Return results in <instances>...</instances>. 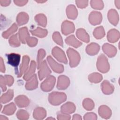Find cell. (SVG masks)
I'll list each match as a JSON object with an SVG mask.
<instances>
[{"mask_svg": "<svg viewBox=\"0 0 120 120\" xmlns=\"http://www.w3.org/2000/svg\"><path fill=\"white\" fill-rule=\"evenodd\" d=\"M67 99V96L65 93L54 91L48 95V101L53 105H58Z\"/></svg>", "mask_w": 120, "mask_h": 120, "instance_id": "cell-1", "label": "cell"}, {"mask_svg": "<svg viewBox=\"0 0 120 120\" xmlns=\"http://www.w3.org/2000/svg\"><path fill=\"white\" fill-rule=\"evenodd\" d=\"M67 53L69 60V65L71 68L76 67L80 61V56L79 53L73 48H69Z\"/></svg>", "mask_w": 120, "mask_h": 120, "instance_id": "cell-2", "label": "cell"}, {"mask_svg": "<svg viewBox=\"0 0 120 120\" xmlns=\"http://www.w3.org/2000/svg\"><path fill=\"white\" fill-rule=\"evenodd\" d=\"M97 67L99 71L103 73H107L110 68L109 63L107 58L104 54L99 55L97 61Z\"/></svg>", "mask_w": 120, "mask_h": 120, "instance_id": "cell-3", "label": "cell"}, {"mask_svg": "<svg viewBox=\"0 0 120 120\" xmlns=\"http://www.w3.org/2000/svg\"><path fill=\"white\" fill-rule=\"evenodd\" d=\"M56 78L53 75H49L41 84V90L45 92L51 91L54 87Z\"/></svg>", "mask_w": 120, "mask_h": 120, "instance_id": "cell-4", "label": "cell"}, {"mask_svg": "<svg viewBox=\"0 0 120 120\" xmlns=\"http://www.w3.org/2000/svg\"><path fill=\"white\" fill-rule=\"evenodd\" d=\"M52 55L60 62L67 64L68 60L64 52L58 46L54 47L52 51Z\"/></svg>", "mask_w": 120, "mask_h": 120, "instance_id": "cell-5", "label": "cell"}, {"mask_svg": "<svg viewBox=\"0 0 120 120\" xmlns=\"http://www.w3.org/2000/svg\"><path fill=\"white\" fill-rule=\"evenodd\" d=\"M38 72V77L40 80H43L45 77L48 76L51 73V71L49 68L46 61L45 60L42 62Z\"/></svg>", "mask_w": 120, "mask_h": 120, "instance_id": "cell-6", "label": "cell"}, {"mask_svg": "<svg viewBox=\"0 0 120 120\" xmlns=\"http://www.w3.org/2000/svg\"><path fill=\"white\" fill-rule=\"evenodd\" d=\"M47 60L52 70L57 73H61L64 71V66L57 63L51 56L47 57Z\"/></svg>", "mask_w": 120, "mask_h": 120, "instance_id": "cell-7", "label": "cell"}, {"mask_svg": "<svg viewBox=\"0 0 120 120\" xmlns=\"http://www.w3.org/2000/svg\"><path fill=\"white\" fill-rule=\"evenodd\" d=\"M75 30V25L72 22L66 20L62 22L61 25V31L64 35H67L73 33Z\"/></svg>", "mask_w": 120, "mask_h": 120, "instance_id": "cell-8", "label": "cell"}, {"mask_svg": "<svg viewBox=\"0 0 120 120\" xmlns=\"http://www.w3.org/2000/svg\"><path fill=\"white\" fill-rule=\"evenodd\" d=\"M70 84V80L69 78L64 75H61L58 77L57 88L60 90L66 89Z\"/></svg>", "mask_w": 120, "mask_h": 120, "instance_id": "cell-9", "label": "cell"}, {"mask_svg": "<svg viewBox=\"0 0 120 120\" xmlns=\"http://www.w3.org/2000/svg\"><path fill=\"white\" fill-rule=\"evenodd\" d=\"M89 20L90 22L93 25L100 24L102 20V14L98 11H92L89 15Z\"/></svg>", "mask_w": 120, "mask_h": 120, "instance_id": "cell-10", "label": "cell"}, {"mask_svg": "<svg viewBox=\"0 0 120 120\" xmlns=\"http://www.w3.org/2000/svg\"><path fill=\"white\" fill-rule=\"evenodd\" d=\"M7 56L8 63L15 68L17 67L20 61V55L15 53H11L8 54Z\"/></svg>", "mask_w": 120, "mask_h": 120, "instance_id": "cell-11", "label": "cell"}, {"mask_svg": "<svg viewBox=\"0 0 120 120\" xmlns=\"http://www.w3.org/2000/svg\"><path fill=\"white\" fill-rule=\"evenodd\" d=\"M30 58L28 55H24L22 59V62L20 67L19 72L17 74V77H20L25 73L28 68L29 63L30 62Z\"/></svg>", "mask_w": 120, "mask_h": 120, "instance_id": "cell-12", "label": "cell"}, {"mask_svg": "<svg viewBox=\"0 0 120 120\" xmlns=\"http://www.w3.org/2000/svg\"><path fill=\"white\" fill-rule=\"evenodd\" d=\"M103 52L109 57H113L117 53V49L115 46L108 43L104 44L102 46Z\"/></svg>", "mask_w": 120, "mask_h": 120, "instance_id": "cell-13", "label": "cell"}, {"mask_svg": "<svg viewBox=\"0 0 120 120\" xmlns=\"http://www.w3.org/2000/svg\"><path fill=\"white\" fill-rule=\"evenodd\" d=\"M15 102L16 105L20 108L27 107L30 104L29 98L24 95H19L17 96L15 98Z\"/></svg>", "mask_w": 120, "mask_h": 120, "instance_id": "cell-14", "label": "cell"}, {"mask_svg": "<svg viewBox=\"0 0 120 120\" xmlns=\"http://www.w3.org/2000/svg\"><path fill=\"white\" fill-rule=\"evenodd\" d=\"M36 68V63L35 61L32 60L31 61L30 66L29 68L27 70V71L25 72L23 79L25 81H28L34 75V73L35 72Z\"/></svg>", "mask_w": 120, "mask_h": 120, "instance_id": "cell-15", "label": "cell"}, {"mask_svg": "<svg viewBox=\"0 0 120 120\" xmlns=\"http://www.w3.org/2000/svg\"><path fill=\"white\" fill-rule=\"evenodd\" d=\"M98 113L101 117L103 119H108L112 115V111L107 106L103 105L99 107Z\"/></svg>", "mask_w": 120, "mask_h": 120, "instance_id": "cell-16", "label": "cell"}, {"mask_svg": "<svg viewBox=\"0 0 120 120\" xmlns=\"http://www.w3.org/2000/svg\"><path fill=\"white\" fill-rule=\"evenodd\" d=\"M38 87V81L37 76L34 74L33 76L25 84V88L27 90H31L36 89Z\"/></svg>", "mask_w": 120, "mask_h": 120, "instance_id": "cell-17", "label": "cell"}, {"mask_svg": "<svg viewBox=\"0 0 120 120\" xmlns=\"http://www.w3.org/2000/svg\"><path fill=\"white\" fill-rule=\"evenodd\" d=\"M99 50L100 46L99 45L95 43H91L86 47V52L90 55H95L97 54Z\"/></svg>", "mask_w": 120, "mask_h": 120, "instance_id": "cell-18", "label": "cell"}, {"mask_svg": "<svg viewBox=\"0 0 120 120\" xmlns=\"http://www.w3.org/2000/svg\"><path fill=\"white\" fill-rule=\"evenodd\" d=\"M102 92L106 95L112 94L114 91L113 86L107 80H105L101 84Z\"/></svg>", "mask_w": 120, "mask_h": 120, "instance_id": "cell-19", "label": "cell"}, {"mask_svg": "<svg viewBox=\"0 0 120 120\" xmlns=\"http://www.w3.org/2000/svg\"><path fill=\"white\" fill-rule=\"evenodd\" d=\"M46 115V110L42 107H37L33 111V116L35 119L40 120L44 119Z\"/></svg>", "mask_w": 120, "mask_h": 120, "instance_id": "cell-20", "label": "cell"}, {"mask_svg": "<svg viewBox=\"0 0 120 120\" xmlns=\"http://www.w3.org/2000/svg\"><path fill=\"white\" fill-rule=\"evenodd\" d=\"M108 18L111 23L116 26L119 22V15L117 11L114 9H110L108 12Z\"/></svg>", "mask_w": 120, "mask_h": 120, "instance_id": "cell-21", "label": "cell"}, {"mask_svg": "<svg viewBox=\"0 0 120 120\" xmlns=\"http://www.w3.org/2000/svg\"><path fill=\"white\" fill-rule=\"evenodd\" d=\"M75 111V105L70 102H67L61 106V112L67 114L73 113Z\"/></svg>", "mask_w": 120, "mask_h": 120, "instance_id": "cell-22", "label": "cell"}, {"mask_svg": "<svg viewBox=\"0 0 120 120\" xmlns=\"http://www.w3.org/2000/svg\"><path fill=\"white\" fill-rule=\"evenodd\" d=\"M107 38L109 42L114 43L119 40L120 32L116 29H111L108 32Z\"/></svg>", "mask_w": 120, "mask_h": 120, "instance_id": "cell-23", "label": "cell"}, {"mask_svg": "<svg viewBox=\"0 0 120 120\" xmlns=\"http://www.w3.org/2000/svg\"><path fill=\"white\" fill-rule=\"evenodd\" d=\"M18 36L20 41L23 44H25L28 38L30 37V35L28 29L26 27L20 28L18 32Z\"/></svg>", "mask_w": 120, "mask_h": 120, "instance_id": "cell-24", "label": "cell"}, {"mask_svg": "<svg viewBox=\"0 0 120 120\" xmlns=\"http://www.w3.org/2000/svg\"><path fill=\"white\" fill-rule=\"evenodd\" d=\"M66 14L69 19L74 20L77 16L78 12L74 5H69L66 8Z\"/></svg>", "mask_w": 120, "mask_h": 120, "instance_id": "cell-25", "label": "cell"}, {"mask_svg": "<svg viewBox=\"0 0 120 120\" xmlns=\"http://www.w3.org/2000/svg\"><path fill=\"white\" fill-rule=\"evenodd\" d=\"M76 35L77 37L82 41L85 43H88L90 41L89 36L83 29L80 28L78 29L76 32Z\"/></svg>", "mask_w": 120, "mask_h": 120, "instance_id": "cell-26", "label": "cell"}, {"mask_svg": "<svg viewBox=\"0 0 120 120\" xmlns=\"http://www.w3.org/2000/svg\"><path fill=\"white\" fill-rule=\"evenodd\" d=\"M65 42L69 45H71L75 48H78L80 46L82 43L78 40L75 37L74 35H71L67 37L65 39Z\"/></svg>", "mask_w": 120, "mask_h": 120, "instance_id": "cell-27", "label": "cell"}, {"mask_svg": "<svg viewBox=\"0 0 120 120\" xmlns=\"http://www.w3.org/2000/svg\"><path fill=\"white\" fill-rule=\"evenodd\" d=\"M29 20V15L25 12L19 13L16 17V22L19 26L23 25L27 23Z\"/></svg>", "mask_w": 120, "mask_h": 120, "instance_id": "cell-28", "label": "cell"}, {"mask_svg": "<svg viewBox=\"0 0 120 120\" xmlns=\"http://www.w3.org/2000/svg\"><path fill=\"white\" fill-rule=\"evenodd\" d=\"M14 96V91L12 89H9L8 91L4 93L0 97V102L2 104L6 103L11 100Z\"/></svg>", "mask_w": 120, "mask_h": 120, "instance_id": "cell-29", "label": "cell"}, {"mask_svg": "<svg viewBox=\"0 0 120 120\" xmlns=\"http://www.w3.org/2000/svg\"><path fill=\"white\" fill-rule=\"evenodd\" d=\"M16 109L15 105L13 103H11L4 107L2 113L8 115H11L14 113Z\"/></svg>", "mask_w": 120, "mask_h": 120, "instance_id": "cell-30", "label": "cell"}, {"mask_svg": "<svg viewBox=\"0 0 120 120\" xmlns=\"http://www.w3.org/2000/svg\"><path fill=\"white\" fill-rule=\"evenodd\" d=\"M30 31L33 35L40 38H43L47 34V30L46 29H43L40 27H38L36 29L31 30Z\"/></svg>", "mask_w": 120, "mask_h": 120, "instance_id": "cell-31", "label": "cell"}, {"mask_svg": "<svg viewBox=\"0 0 120 120\" xmlns=\"http://www.w3.org/2000/svg\"><path fill=\"white\" fill-rule=\"evenodd\" d=\"M35 20L39 25L44 27L46 26L47 18L45 15L43 14L37 15L35 17Z\"/></svg>", "mask_w": 120, "mask_h": 120, "instance_id": "cell-32", "label": "cell"}, {"mask_svg": "<svg viewBox=\"0 0 120 120\" xmlns=\"http://www.w3.org/2000/svg\"><path fill=\"white\" fill-rule=\"evenodd\" d=\"M17 29L18 27L17 25L16 24V23H14L6 31L2 32V36L4 38H8L11 35L16 32Z\"/></svg>", "mask_w": 120, "mask_h": 120, "instance_id": "cell-33", "label": "cell"}, {"mask_svg": "<svg viewBox=\"0 0 120 120\" xmlns=\"http://www.w3.org/2000/svg\"><path fill=\"white\" fill-rule=\"evenodd\" d=\"M90 82L92 83H98L103 79L102 75L98 73H93L90 74L88 76Z\"/></svg>", "mask_w": 120, "mask_h": 120, "instance_id": "cell-34", "label": "cell"}, {"mask_svg": "<svg viewBox=\"0 0 120 120\" xmlns=\"http://www.w3.org/2000/svg\"><path fill=\"white\" fill-rule=\"evenodd\" d=\"M93 36L96 39H101L105 35V32L102 26H99L95 28L93 32Z\"/></svg>", "mask_w": 120, "mask_h": 120, "instance_id": "cell-35", "label": "cell"}, {"mask_svg": "<svg viewBox=\"0 0 120 120\" xmlns=\"http://www.w3.org/2000/svg\"><path fill=\"white\" fill-rule=\"evenodd\" d=\"M82 105L86 110L90 111L92 110L94 107V103L91 99L87 98L83 100Z\"/></svg>", "mask_w": 120, "mask_h": 120, "instance_id": "cell-36", "label": "cell"}, {"mask_svg": "<svg viewBox=\"0 0 120 120\" xmlns=\"http://www.w3.org/2000/svg\"><path fill=\"white\" fill-rule=\"evenodd\" d=\"M9 43L10 45L12 47H18L20 45V42L19 38L18 37V34H15L12 35L9 39Z\"/></svg>", "mask_w": 120, "mask_h": 120, "instance_id": "cell-37", "label": "cell"}, {"mask_svg": "<svg viewBox=\"0 0 120 120\" xmlns=\"http://www.w3.org/2000/svg\"><path fill=\"white\" fill-rule=\"evenodd\" d=\"M45 51L43 49H40L38 50L37 55V67L38 69L43 62V60L45 58Z\"/></svg>", "mask_w": 120, "mask_h": 120, "instance_id": "cell-38", "label": "cell"}, {"mask_svg": "<svg viewBox=\"0 0 120 120\" xmlns=\"http://www.w3.org/2000/svg\"><path fill=\"white\" fill-rule=\"evenodd\" d=\"M17 118L21 120H26L29 118V114L24 110H19L16 113Z\"/></svg>", "mask_w": 120, "mask_h": 120, "instance_id": "cell-39", "label": "cell"}, {"mask_svg": "<svg viewBox=\"0 0 120 120\" xmlns=\"http://www.w3.org/2000/svg\"><path fill=\"white\" fill-rule=\"evenodd\" d=\"M52 38L53 41L56 44H58L59 45L61 46H63V40L60 33L59 32L56 31L54 32L52 36Z\"/></svg>", "mask_w": 120, "mask_h": 120, "instance_id": "cell-40", "label": "cell"}, {"mask_svg": "<svg viewBox=\"0 0 120 120\" xmlns=\"http://www.w3.org/2000/svg\"><path fill=\"white\" fill-rule=\"evenodd\" d=\"M90 5L93 8L101 10L104 8V3L102 0H91Z\"/></svg>", "mask_w": 120, "mask_h": 120, "instance_id": "cell-41", "label": "cell"}, {"mask_svg": "<svg viewBox=\"0 0 120 120\" xmlns=\"http://www.w3.org/2000/svg\"><path fill=\"white\" fill-rule=\"evenodd\" d=\"M26 43H27L28 45L30 47H34L38 43V40L37 38L33 37H29Z\"/></svg>", "mask_w": 120, "mask_h": 120, "instance_id": "cell-42", "label": "cell"}, {"mask_svg": "<svg viewBox=\"0 0 120 120\" xmlns=\"http://www.w3.org/2000/svg\"><path fill=\"white\" fill-rule=\"evenodd\" d=\"M4 77L7 85L10 87L13 84L14 80L13 76L10 75H5Z\"/></svg>", "mask_w": 120, "mask_h": 120, "instance_id": "cell-43", "label": "cell"}, {"mask_svg": "<svg viewBox=\"0 0 120 120\" xmlns=\"http://www.w3.org/2000/svg\"><path fill=\"white\" fill-rule=\"evenodd\" d=\"M70 116L67 113L60 112V113H58L57 114V119L59 120H70Z\"/></svg>", "mask_w": 120, "mask_h": 120, "instance_id": "cell-44", "label": "cell"}, {"mask_svg": "<svg viewBox=\"0 0 120 120\" xmlns=\"http://www.w3.org/2000/svg\"><path fill=\"white\" fill-rule=\"evenodd\" d=\"M83 119L85 120H96L97 119V116L94 112H88L84 115Z\"/></svg>", "mask_w": 120, "mask_h": 120, "instance_id": "cell-45", "label": "cell"}, {"mask_svg": "<svg viewBox=\"0 0 120 120\" xmlns=\"http://www.w3.org/2000/svg\"><path fill=\"white\" fill-rule=\"evenodd\" d=\"M75 2L77 7L80 8H85L88 5V0H76Z\"/></svg>", "mask_w": 120, "mask_h": 120, "instance_id": "cell-46", "label": "cell"}, {"mask_svg": "<svg viewBox=\"0 0 120 120\" xmlns=\"http://www.w3.org/2000/svg\"><path fill=\"white\" fill-rule=\"evenodd\" d=\"M0 87L2 89V91H5L7 90V87H6V83L4 80V76L1 75L0 77Z\"/></svg>", "mask_w": 120, "mask_h": 120, "instance_id": "cell-47", "label": "cell"}, {"mask_svg": "<svg viewBox=\"0 0 120 120\" xmlns=\"http://www.w3.org/2000/svg\"><path fill=\"white\" fill-rule=\"evenodd\" d=\"M28 0H14V3L19 6H22L25 5L27 2Z\"/></svg>", "mask_w": 120, "mask_h": 120, "instance_id": "cell-48", "label": "cell"}, {"mask_svg": "<svg viewBox=\"0 0 120 120\" xmlns=\"http://www.w3.org/2000/svg\"><path fill=\"white\" fill-rule=\"evenodd\" d=\"M0 70L2 73H4L6 70L4 61L2 57H0Z\"/></svg>", "mask_w": 120, "mask_h": 120, "instance_id": "cell-49", "label": "cell"}, {"mask_svg": "<svg viewBox=\"0 0 120 120\" xmlns=\"http://www.w3.org/2000/svg\"><path fill=\"white\" fill-rule=\"evenodd\" d=\"M0 3L1 6L6 7V6H8L10 4L11 1L8 0H0Z\"/></svg>", "mask_w": 120, "mask_h": 120, "instance_id": "cell-50", "label": "cell"}, {"mask_svg": "<svg viewBox=\"0 0 120 120\" xmlns=\"http://www.w3.org/2000/svg\"><path fill=\"white\" fill-rule=\"evenodd\" d=\"M82 118L81 116L80 115H79V114H74L73 116V118H72V120H82Z\"/></svg>", "mask_w": 120, "mask_h": 120, "instance_id": "cell-51", "label": "cell"}, {"mask_svg": "<svg viewBox=\"0 0 120 120\" xmlns=\"http://www.w3.org/2000/svg\"><path fill=\"white\" fill-rule=\"evenodd\" d=\"M120 0H116V1H115V3L116 6L117 7V8H118V9L120 8Z\"/></svg>", "mask_w": 120, "mask_h": 120, "instance_id": "cell-52", "label": "cell"}, {"mask_svg": "<svg viewBox=\"0 0 120 120\" xmlns=\"http://www.w3.org/2000/svg\"><path fill=\"white\" fill-rule=\"evenodd\" d=\"M8 118L6 117V116H3V115H0V120H8Z\"/></svg>", "mask_w": 120, "mask_h": 120, "instance_id": "cell-53", "label": "cell"}, {"mask_svg": "<svg viewBox=\"0 0 120 120\" xmlns=\"http://www.w3.org/2000/svg\"><path fill=\"white\" fill-rule=\"evenodd\" d=\"M37 2H38V3H43V2H45V1H36Z\"/></svg>", "mask_w": 120, "mask_h": 120, "instance_id": "cell-54", "label": "cell"}, {"mask_svg": "<svg viewBox=\"0 0 120 120\" xmlns=\"http://www.w3.org/2000/svg\"><path fill=\"white\" fill-rule=\"evenodd\" d=\"M52 119H53V120H54L55 119L54 118H52V117H50V118H48L47 119V120H52Z\"/></svg>", "mask_w": 120, "mask_h": 120, "instance_id": "cell-55", "label": "cell"}]
</instances>
